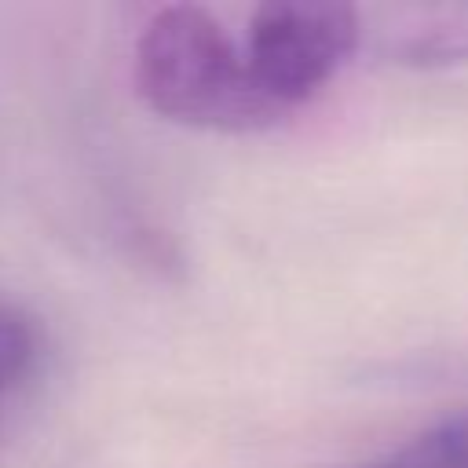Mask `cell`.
<instances>
[{
  "label": "cell",
  "instance_id": "cell-4",
  "mask_svg": "<svg viewBox=\"0 0 468 468\" xmlns=\"http://www.w3.org/2000/svg\"><path fill=\"white\" fill-rule=\"evenodd\" d=\"M347 468H468V406L442 413L380 457Z\"/></svg>",
  "mask_w": 468,
  "mask_h": 468
},
{
  "label": "cell",
  "instance_id": "cell-5",
  "mask_svg": "<svg viewBox=\"0 0 468 468\" xmlns=\"http://www.w3.org/2000/svg\"><path fill=\"white\" fill-rule=\"evenodd\" d=\"M37 362H40L37 322L22 307L0 300V402L37 373Z\"/></svg>",
  "mask_w": 468,
  "mask_h": 468
},
{
  "label": "cell",
  "instance_id": "cell-3",
  "mask_svg": "<svg viewBox=\"0 0 468 468\" xmlns=\"http://www.w3.org/2000/svg\"><path fill=\"white\" fill-rule=\"evenodd\" d=\"M362 44L410 69H446L468 62V4H402L362 11Z\"/></svg>",
  "mask_w": 468,
  "mask_h": 468
},
{
  "label": "cell",
  "instance_id": "cell-1",
  "mask_svg": "<svg viewBox=\"0 0 468 468\" xmlns=\"http://www.w3.org/2000/svg\"><path fill=\"white\" fill-rule=\"evenodd\" d=\"M132 80L139 99L176 124L252 132L278 121L245 73L241 44L197 4H165L143 22Z\"/></svg>",
  "mask_w": 468,
  "mask_h": 468
},
{
  "label": "cell",
  "instance_id": "cell-2",
  "mask_svg": "<svg viewBox=\"0 0 468 468\" xmlns=\"http://www.w3.org/2000/svg\"><path fill=\"white\" fill-rule=\"evenodd\" d=\"M362 48V7L336 0H271L241 44L256 95L282 117L311 102Z\"/></svg>",
  "mask_w": 468,
  "mask_h": 468
}]
</instances>
